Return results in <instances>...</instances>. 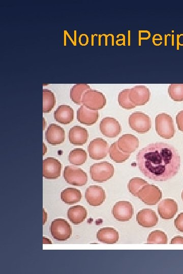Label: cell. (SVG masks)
<instances>
[{
  "instance_id": "16",
  "label": "cell",
  "mask_w": 183,
  "mask_h": 274,
  "mask_svg": "<svg viewBox=\"0 0 183 274\" xmlns=\"http://www.w3.org/2000/svg\"><path fill=\"white\" fill-rule=\"evenodd\" d=\"M178 211L176 202L172 199L162 200L158 206V212L163 219H171L174 217Z\"/></svg>"
},
{
  "instance_id": "19",
  "label": "cell",
  "mask_w": 183,
  "mask_h": 274,
  "mask_svg": "<svg viewBox=\"0 0 183 274\" xmlns=\"http://www.w3.org/2000/svg\"><path fill=\"white\" fill-rule=\"evenodd\" d=\"M88 136L86 129L79 125H75L71 127L68 133L70 143L76 146H81L85 144L88 140Z\"/></svg>"
},
{
  "instance_id": "9",
  "label": "cell",
  "mask_w": 183,
  "mask_h": 274,
  "mask_svg": "<svg viewBox=\"0 0 183 274\" xmlns=\"http://www.w3.org/2000/svg\"><path fill=\"white\" fill-rule=\"evenodd\" d=\"M109 145L102 138H97L89 143L87 147L89 156L92 159L101 160L107 155Z\"/></svg>"
},
{
  "instance_id": "8",
  "label": "cell",
  "mask_w": 183,
  "mask_h": 274,
  "mask_svg": "<svg viewBox=\"0 0 183 274\" xmlns=\"http://www.w3.org/2000/svg\"><path fill=\"white\" fill-rule=\"evenodd\" d=\"M162 193L157 186L147 184L138 192L137 197L145 204L155 205L161 199Z\"/></svg>"
},
{
  "instance_id": "7",
  "label": "cell",
  "mask_w": 183,
  "mask_h": 274,
  "mask_svg": "<svg viewBox=\"0 0 183 274\" xmlns=\"http://www.w3.org/2000/svg\"><path fill=\"white\" fill-rule=\"evenodd\" d=\"M50 230L52 236L59 241H67L72 235V228L69 223L64 219L58 218L51 223Z\"/></svg>"
},
{
  "instance_id": "6",
  "label": "cell",
  "mask_w": 183,
  "mask_h": 274,
  "mask_svg": "<svg viewBox=\"0 0 183 274\" xmlns=\"http://www.w3.org/2000/svg\"><path fill=\"white\" fill-rule=\"evenodd\" d=\"M63 177L67 183L76 186H82L87 182V175L81 168L66 166L64 170Z\"/></svg>"
},
{
  "instance_id": "37",
  "label": "cell",
  "mask_w": 183,
  "mask_h": 274,
  "mask_svg": "<svg viewBox=\"0 0 183 274\" xmlns=\"http://www.w3.org/2000/svg\"><path fill=\"white\" fill-rule=\"evenodd\" d=\"M43 244H52V242L48 238H47L46 237H43Z\"/></svg>"
},
{
  "instance_id": "31",
  "label": "cell",
  "mask_w": 183,
  "mask_h": 274,
  "mask_svg": "<svg viewBox=\"0 0 183 274\" xmlns=\"http://www.w3.org/2000/svg\"><path fill=\"white\" fill-rule=\"evenodd\" d=\"M147 244H167V235L162 231L156 230L151 232L148 236Z\"/></svg>"
},
{
  "instance_id": "27",
  "label": "cell",
  "mask_w": 183,
  "mask_h": 274,
  "mask_svg": "<svg viewBox=\"0 0 183 274\" xmlns=\"http://www.w3.org/2000/svg\"><path fill=\"white\" fill-rule=\"evenodd\" d=\"M56 98L54 93L48 89H43V112L49 113L54 107Z\"/></svg>"
},
{
  "instance_id": "33",
  "label": "cell",
  "mask_w": 183,
  "mask_h": 274,
  "mask_svg": "<svg viewBox=\"0 0 183 274\" xmlns=\"http://www.w3.org/2000/svg\"><path fill=\"white\" fill-rule=\"evenodd\" d=\"M174 225L178 230L183 232V212L180 213L174 220Z\"/></svg>"
},
{
  "instance_id": "25",
  "label": "cell",
  "mask_w": 183,
  "mask_h": 274,
  "mask_svg": "<svg viewBox=\"0 0 183 274\" xmlns=\"http://www.w3.org/2000/svg\"><path fill=\"white\" fill-rule=\"evenodd\" d=\"M90 89V86L88 84H76L73 85L70 89V98L76 105H81L83 94Z\"/></svg>"
},
{
  "instance_id": "14",
  "label": "cell",
  "mask_w": 183,
  "mask_h": 274,
  "mask_svg": "<svg viewBox=\"0 0 183 274\" xmlns=\"http://www.w3.org/2000/svg\"><path fill=\"white\" fill-rule=\"evenodd\" d=\"M85 197L87 203L91 206H99L105 201L106 193L102 187L91 185L87 188Z\"/></svg>"
},
{
  "instance_id": "30",
  "label": "cell",
  "mask_w": 183,
  "mask_h": 274,
  "mask_svg": "<svg viewBox=\"0 0 183 274\" xmlns=\"http://www.w3.org/2000/svg\"><path fill=\"white\" fill-rule=\"evenodd\" d=\"M170 98L176 101H183V84H172L168 88Z\"/></svg>"
},
{
  "instance_id": "13",
  "label": "cell",
  "mask_w": 183,
  "mask_h": 274,
  "mask_svg": "<svg viewBox=\"0 0 183 274\" xmlns=\"http://www.w3.org/2000/svg\"><path fill=\"white\" fill-rule=\"evenodd\" d=\"M100 130L105 136L114 138L120 133L121 126L115 118L106 117L100 122Z\"/></svg>"
},
{
  "instance_id": "26",
  "label": "cell",
  "mask_w": 183,
  "mask_h": 274,
  "mask_svg": "<svg viewBox=\"0 0 183 274\" xmlns=\"http://www.w3.org/2000/svg\"><path fill=\"white\" fill-rule=\"evenodd\" d=\"M87 159V153L82 148H75L71 150L68 155V160L74 165H81L84 163Z\"/></svg>"
},
{
  "instance_id": "35",
  "label": "cell",
  "mask_w": 183,
  "mask_h": 274,
  "mask_svg": "<svg viewBox=\"0 0 183 274\" xmlns=\"http://www.w3.org/2000/svg\"><path fill=\"white\" fill-rule=\"evenodd\" d=\"M170 244H183V236H176L172 238L170 243Z\"/></svg>"
},
{
  "instance_id": "11",
  "label": "cell",
  "mask_w": 183,
  "mask_h": 274,
  "mask_svg": "<svg viewBox=\"0 0 183 274\" xmlns=\"http://www.w3.org/2000/svg\"><path fill=\"white\" fill-rule=\"evenodd\" d=\"M150 92L144 85H136L130 89L129 97L135 106L145 105L149 100Z\"/></svg>"
},
{
  "instance_id": "23",
  "label": "cell",
  "mask_w": 183,
  "mask_h": 274,
  "mask_svg": "<svg viewBox=\"0 0 183 274\" xmlns=\"http://www.w3.org/2000/svg\"><path fill=\"white\" fill-rule=\"evenodd\" d=\"M87 214L86 209L81 205L71 207L67 212L68 218L75 225L81 223L86 219Z\"/></svg>"
},
{
  "instance_id": "15",
  "label": "cell",
  "mask_w": 183,
  "mask_h": 274,
  "mask_svg": "<svg viewBox=\"0 0 183 274\" xmlns=\"http://www.w3.org/2000/svg\"><path fill=\"white\" fill-rule=\"evenodd\" d=\"M45 139L53 146L62 144L65 139L64 129L55 123L49 124L45 132Z\"/></svg>"
},
{
  "instance_id": "5",
  "label": "cell",
  "mask_w": 183,
  "mask_h": 274,
  "mask_svg": "<svg viewBox=\"0 0 183 274\" xmlns=\"http://www.w3.org/2000/svg\"><path fill=\"white\" fill-rule=\"evenodd\" d=\"M129 124L132 129L139 133L147 132L151 125L150 117L141 111L134 112L130 115Z\"/></svg>"
},
{
  "instance_id": "2",
  "label": "cell",
  "mask_w": 183,
  "mask_h": 274,
  "mask_svg": "<svg viewBox=\"0 0 183 274\" xmlns=\"http://www.w3.org/2000/svg\"><path fill=\"white\" fill-rule=\"evenodd\" d=\"M155 129L157 134L165 139L172 138L175 132L172 118L170 115L165 113L156 116Z\"/></svg>"
},
{
  "instance_id": "28",
  "label": "cell",
  "mask_w": 183,
  "mask_h": 274,
  "mask_svg": "<svg viewBox=\"0 0 183 274\" xmlns=\"http://www.w3.org/2000/svg\"><path fill=\"white\" fill-rule=\"evenodd\" d=\"M108 153L110 158L116 163H123L127 160L130 154L123 152L117 146V142L112 143L109 148Z\"/></svg>"
},
{
  "instance_id": "29",
  "label": "cell",
  "mask_w": 183,
  "mask_h": 274,
  "mask_svg": "<svg viewBox=\"0 0 183 274\" xmlns=\"http://www.w3.org/2000/svg\"><path fill=\"white\" fill-rule=\"evenodd\" d=\"M148 183L142 178L134 177L132 178L128 184L129 191L134 196L137 197L139 191Z\"/></svg>"
},
{
  "instance_id": "22",
  "label": "cell",
  "mask_w": 183,
  "mask_h": 274,
  "mask_svg": "<svg viewBox=\"0 0 183 274\" xmlns=\"http://www.w3.org/2000/svg\"><path fill=\"white\" fill-rule=\"evenodd\" d=\"M98 240L103 243L113 244L119 239L118 231L112 227H104L100 229L97 233Z\"/></svg>"
},
{
  "instance_id": "18",
  "label": "cell",
  "mask_w": 183,
  "mask_h": 274,
  "mask_svg": "<svg viewBox=\"0 0 183 274\" xmlns=\"http://www.w3.org/2000/svg\"><path fill=\"white\" fill-rule=\"evenodd\" d=\"M117 146L123 152L130 154L139 146V140L133 134H124L118 139Z\"/></svg>"
},
{
  "instance_id": "21",
  "label": "cell",
  "mask_w": 183,
  "mask_h": 274,
  "mask_svg": "<svg viewBox=\"0 0 183 274\" xmlns=\"http://www.w3.org/2000/svg\"><path fill=\"white\" fill-rule=\"evenodd\" d=\"M54 119L59 123L67 125L74 118V111L69 105H61L54 112Z\"/></svg>"
},
{
  "instance_id": "32",
  "label": "cell",
  "mask_w": 183,
  "mask_h": 274,
  "mask_svg": "<svg viewBox=\"0 0 183 274\" xmlns=\"http://www.w3.org/2000/svg\"><path fill=\"white\" fill-rule=\"evenodd\" d=\"M130 89L126 88L121 90L118 95L119 105L126 110H131L135 108V106L130 101L129 97Z\"/></svg>"
},
{
  "instance_id": "4",
  "label": "cell",
  "mask_w": 183,
  "mask_h": 274,
  "mask_svg": "<svg viewBox=\"0 0 183 274\" xmlns=\"http://www.w3.org/2000/svg\"><path fill=\"white\" fill-rule=\"evenodd\" d=\"M106 104V98L104 94L96 90H87L82 97V105L90 110H100L103 109Z\"/></svg>"
},
{
  "instance_id": "24",
  "label": "cell",
  "mask_w": 183,
  "mask_h": 274,
  "mask_svg": "<svg viewBox=\"0 0 183 274\" xmlns=\"http://www.w3.org/2000/svg\"><path fill=\"white\" fill-rule=\"evenodd\" d=\"M81 191L75 188H67L60 193V198L65 203L73 204L80 201L82 198Z\"/></svg>"
},
{
  "instance_id": "34",
  "label": "cell",
  "mask_w": 183,
  "mask_h": 274,
  "mask_svg": "<svg viewBox=\"0 0 183 274\" xmlns=\"http://www.w3.org/2000/svg\"><path fill=\"white\" fill-rule=\"evenodd\" d=\"M176 123L178 129L183 132V110L179 111L176 115Z\"/></svg>"
},
{
  "instance_id": "12",
  "label": "cell",
  "mask_w": 183,
  "mask_h": 274,
  "mask_svg": "<svg viewBox=\"0 0 183 274\" xmlns=\"http://www.w3.org/2000/svg\"><path fill=\"white\" fill-rule=\"evenodd\" d=\"M62 164L57 159L49 157L43 160V176L47 179H55L59 177Z\"/></svg>"
},
{
  "instance_id": "10",
  "label": "cell",
  "mask_w": 183,
  "mask_h": 274,
  "mask_svg": "<svg viewBox=\"0 0 183 274\" xmlns=\"http://www.w3.org/2000/svg\"><path fill=\"white\" fill-rule=\"evenodd\" d=\"M112 213L116 220L126 222L132 218L134 214V208L128 201H119L113 207Z\"/></svg>"
},
{
  "instance_id": "38",
  "label": "cell",
  "mask_w": 183,
  "mask_h": 274,
  "mask_svg": "<svg viewBox=\"0 0 183 274\" xmlns=\"http://www.w3.org/2000/svg\"><path fill=\"white\" fill-rule=\"evenodd\" d=\"M43 155H44L47 152V147L44 143H43Z\"/></svg>"
},
{
  "instance_id": "20",
  "label": "cell",
  "mask_w": 183,
  "mask_h": 274,
  "mask_svg": "<svg viewBox=\"0 0 183 274\" xmlns=\"http://www.w3.org/2000/svg\"><path fill=\"white\" fill-rule=\"evenodd\" d=\"M98 111L90 110L83 105L77 111V119L81 124L90 126L94 124L99 118Z\"/></svg>"
},
{
  "instance_id": "3",
  "label": "cell",
  "mask_w": 183,
  "mask_h": 274,
  "mask_svg": "<svg viewBox=\"0 0 183 274\" xmlns=\"http://www.w3.org/2000/svg\"><path fill=\"white\" fill-rule=\"evenodd\" d=\"M114 173L113 165L107 161L94 163L89 169L91 179L98 183L107 181L113 177Z\"/></svg>"
},
{
  "instance_id": "40",
  "label": "cell",
  "mask_w": 183,
  "mask_h": 274,
  "mask_svg": "<svg viewBox=\"0 0 183 274\" xmlns=\"http://www.w3.org/2000/svg\"><path fill=\"white\" fill-rule=\"evenodd\" d=\"M181 197L182 200H183V191H182V192L181 193Z\"/></svg>"
},
{
  "instance_id": "36",
  "label": "cell",
  "mask_w": 183,
  "mask_h": 274,
  "mask_svg": "<svg viewBox=\"0 0 183 274\" xmlns=\"http://www.w3.org/2000/svg\"><path fill=\"white\" fill-rule=\"evenodd\" d=\"M47 218V214L45 211L44 210V209H43V224L44 225L45 222H46Z\"/></svg>"
},
{
  "instance_id": "17",
  "label": "cell",
  "mask_w": 183,
  "mask_h": 274,
  "mask_svg": "<svg viewBox=\"0 0 183 274\" xmlns=\"http://www.w3.org/2000/svg\"><path fill=\"white\" fill-rule=\"evenodd\" d=\"M136 220L143 227H152L158 222V217L156 212L150 209H143L137 213Z\"/></svg>"
},
{
  "instance_id": "39",
  "label": "cell",
  "mask_w": 183,
  "mask_h": 274,
  "mask_svg": "<svg viewBox=\"0 0 183 274\" xmlns=\"http://www.w3.org/2000/svg\"><path fill=\"white\" fill-rule=\"evenodd\" d=\"M43 130H44L46 126V121L44 118H43Z\"/></svg>"
},
{
  "instance_id": "1",
  "label": "cell",
  "mask_w": 183,
  "mask_h": 274,
  "mask_svg": "<svg viewBox=\"0 0 183 274\" xmlns=\"http://www.w3.org/2000/svg\"><path fill=\"white\" fill-rule=\"evenodd\" d=\"M137 166L147 178L166 181L174 177L180 168V158L172 145L163 142L149 144L137 154Z\"/></svg>"
}]
</instances>
